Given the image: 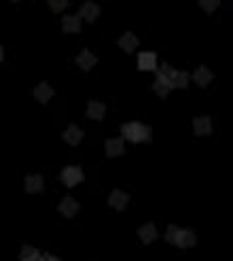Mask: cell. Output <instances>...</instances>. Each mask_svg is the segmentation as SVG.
<instances>
[{
    "mask_svg": "<svg viewBox=\"0 0 233 261\" xmlns=\"http://www.w3.org/2000/svg\"><path fill=\"white\" fill-rule=\"evenodd\" d=\"M121 138L130 143H151V128L140 121H130L121 125Z\"/></svg>",
    "mask_w": 233,
    "mask_h": 261,
    "instance_id": "obj_1",
    "label": "cell"
},
{
    "mask_svg": "<svg viewBox=\"0 0 233 261\" xmlns=\"http://www.w3.org/2000/svg\"><path fill=\"white\" fill-rule=\"evenodd\" d=\"M169 76H172V68H169V64H161V68H157V79H155V94H157L159 98H166L169 91H172V81H169Z\"/></svg>",
    "mask_w": 233,
    "mask_h": 261,
    "instance_id": "obj_2",
    "label": "cell"
},
{
    "mask_svg": "<svg viewBox=\"0 0 233 261\" xmlns=\"http://www.w3.org/2000/svg\"><path fill=\"white\" fill-rule=\"evenodd\" d=\"M60 179H62V183H64L66 187H76L79 183H83L85 174H83V170H81L79 166H66V168L62 170Z\"/></svg>",
    "mask_w": 233,
    "mask_h": 261,
    "instance_id": "obj_3",
    "label": "cell"
},
{
    "mask_svg": "<svg viewBox=\"0 0 233 261\" xmlns=\"http://www.w3.org/2000/svg\"><path fill=\"white\" fill-rule=\"evenodd\" d=\"M138 68L148 73V70H155L157 73V55L153 51H142L138 55Z\"/></svg>",
    "mask_w": 233,
    "mask_h": 261,
    "instance_id": "obj_4",
    "label": "cell"
},
{
    "mask_svg": "<svg viewBox=\"0 0 233 261\" xmlns=\"http://www.w3.org/2000/svg\"><path fill=\"white\" fill-rule=\"evenodd\" d=\"M79 17L85 19V22L94 24L98 17H100V6L94 4V2H83L81 4V11H79Z\"/></svg>",
    "mask_w": 233,
    "mask_h": 261,
    "instance_id": "obj_5",
    "label": "cell"
},
{
    "mask_svg": "<svg viewBox=\"0 0 233 261\" xmlns=\"http://www.w3.org/2000/svg\"><path fill=\"white\" fill-rule=\"evenodd\" d=\"M96 64H98V58L89 51V49H83V51L76 55V66H79L81 70H85V73H87V70H91Z\"/></svg>",
    "mask_w": 233,
    "mask_h": 261,
    "instance_id": "obj_6",
    "label": "cell"
},
{
    "mask_svg": "<svg viewBox=\"0 0 233 261\" xmlns=\"http://www.w3.org/2000/svg\"><path fill=\"white\" fill-rule=\"evenodd\" d=\"M104 149L108 157H119V155L125 153V147H123V138H108L104 143Z\"/></svg>",
    "mask_w": 233,
    "mask_h": 261,
    "instance_id": "obj_7",
    "label": "cell"
},
{
    "mask_svg": "<svg viewBox=\"0 0 233 261\" xmlns=\"http://www.w3.org/2000/svg\"><path fill=\"white\" fill-rule=\"evenodd\" d=\"M104 112H106V107L102 102H98V100H91L87 104V112H85V117L91 119V121H102L104 119Z\"/></svg>",
    "mask_w": 233,
    "mask_h": 261,
    "instance_id": "obj_8",
    "label": "cell"
},
{
    "mask_svg": "<svg viewBox=\"0 0 233 261\" xmlns=\"http://www.w3.org/2000/svg\"><path fill=\"white\" fill-rule=\"evenodd\" d=\"M62 30L66 32V34H79L81 32V17L79 15L62 17Z\"/></svg>",
    "mask_w": 233,
    "mask_h": 261,
    "instance_id": "obj_9",
    "label": "cell"
},
{
    "mask_svg": "<svg viewBox=\"0 0 233 261\" xmlns=\"http://www.w3.org/2000/svg\"><path fill=\"white\" fill-rule=\"evenodd\" d=\"M193 130L197 136H208V134H212V119L210 117H195L193 119Z\"/></svg>",
    "mask_w": 233,
    "mask_h": 261,
    "instance_id": "obj_10",
    "label": "cell"
},
{
    "mask_svg": "<svg viewBox=\"0 0 233 261\" xmlns=\"http://www.w3.org/2000/svg\"><path fill=\"white\" fill-rule=\"evenodd\" d=\"M53 94H55V91H53V87L49 85V83H38V85L34 87V98H36L40 104H47L53 98Z\"/></svg>",
    "mask_w": 233,
    "mask_h": 261,
    "instance_id": "obj_11",
    "label": "cell"
},
{
    "mask_svg": "<svg viewBox=\"0 0 233 261\" xmlns=\"http://www.w3.org/2000/svg\"><path fill=\"white\" fill-rule=\"evenodd\" d=\"M26 193H40L45 189V181H42L40 174H32V176H26Z\"/></svg>",
    "mask_w": 233,
    "mask_h": 261,
    "instance_id": "obj_12",
    "label": "cell"
},
{
    "mask_svg": "<svg viewBox=\"0 0 233 261\" xmlns=\"http://www.w3.org/2000/svg\"><path fill=\"white\" fill-rule=\"evenodd\" d=\"M193 81H195V85H200V87H208L212 83V70L208 66H200L193 73Z\"/></svg>",
    "mask_w": 233,
    "mask_h": 261,
    "instance_id": "obj_13",
    "label": "cell"
},
{
    "mask_svg": "<svg viewBox=\"0 0 233 261\" xmlns=\"http://www.w3.org/2000/svg\"><path fill=\"white\" fill-rule=\"evenodd\" d=\"M127 202H130V195H127L125 191H121V189H115V191L110 193V197H108V204L115 210H123L127 206Z\"/></svg>",
    "mask_w": 233,
    "mask_h": 261,
    "instance_id": "obj_14",
    "label": "cell"
},
{
    "mask_svg": "<svg viewBox=\"0 0 233 261\" xmlns=\"http://www.w3.org/2000/svg\"><path fill=\"white\" fill-rule=\"evenodd\" d=\"M195 242H197V238H195L193 231H191V229H180L174 244H178L180 249H191V246H195Z\"/></svg>",
    "mask_w": 233,
    "mask_h": 261,
    "instance_id": "obj_15",
    "label": "cell"
},
{
    "mask_svg": "<svg viewBox=\"0 0 233 261\" xmlns=\"http://www.w3.org/2000/svg\"><path fill=\"white\" fill-rule=\"evenodd\" d=\"M169 81H172L174 89H187L189 87V73L187 70H172Z\"/></svg>",
    "mask_w": 233,
    "mask_h": 261,
    "instance_id": "obj_16",
    "label": "cell"
},
{
    "mask_svg": "<svg viewBox=\"0 0 233 261\" xmlns=\"http://www.w3.org/2000/svg\"><path fill=\"white\" fill-rule=\"evenodd\" d=\"M76 210H79V204H76L74 197H64V200L60 202V213L64 217H74L76 215Z\"/></svg>",
    "mask_w": 233,
    "mask_h": 261,
    "instance_id": "obj_17",
    "label": "cell"
},
{
    "mask_svg": "<svg viewBox=\"0 0 233 261\" xmlns=\"http://www.w3.org/2000/svg\"><path fill=\"white\" fill-rule=\"evenodd\" d=\"M138 236H140V240H142L144 244H151L155 238H157V227H155L153 223H144L142 227L138 229Z\"/></svg>",
    "mask_w": 233,
    "mask_h": 261,
    "instance_id": "obj_18",
    "label": "cell"
},
{
    "mask_svg": "<svg viewBox=\"0 0 233 261\" xmlns=\"http://www.w3.org/2000/svg\"><path fill=\"white\" fill-rule=\"evenodd\" d=\"M64 140H66L68 145H72V147H76L83 140V130L81 128H76V125H70V128L64 132Z\"/></svg>",
    "mask_w": 233,
    "mask_h": 261,
    "instance_id": "obj_19",
    "label": "cell"
},
{
    "mask_svg": "<svg viewBox=\"0 0 233 261\" xmlns=\"http://www.w3.org/2000/svg\"><path fill=\"white\" fill-rule=\"evenodd\" d=\"M119 47L123 49V51H127V53H132L133 49L138 47V38L133 37L132 32H127V34H123L121 38H119Z\"/></svg>",
    "mask_w": 233,
    "mask_h": 261,
    "instance_id": "obj_20",
    "label": "cell"
},
{
    "mask_svg": "<svg viewBox=\"0 0 233 261\" xmlns=\"http://www.w3.org/2000/svg\"><path fill=\"white\" fill-rule=\"evenodd\" d=\"M21 261H42V255L34 249V246H24L21 249V255H19Z\"/></svg>",
    "mask_w": 233,
    "mask_h": 261,
    "instance_id": "obj_21",
    "label": "cell"
},
{
    "mask_svg": "<svg viewBox=\"0 0 233 261\" xmlns=\"http://www.w3.org/2000/svg\"><path fill=\"white\" fill-rule=\"evenodd\" d=\"M200 2V6L206 13H212V11H216L218 9V4H221V0H197Z\"/></svg>",
    "mask_w": 233,
    "mask_h": 261,
    "instance_id": "obj_22",
    "label": "cell"
},
{
    "mask_svg": "<svg viewBox=\"0 0 233 261\" xmlns=\"http://www.w3.org/2000/svg\"><path fill=\"white\" fill-rule=\"evenodd\" d=\"M47 2H49V9H51L53 13H60L68 6V0H47Z\"/></svg>",
    "mask_w": 233,
    "mask_h": 261,
    "instance_id": "obj_23",
    "label": "cell"
},
{
    "mask_svg": "<svg viewBox=\"0 0 233 261\" xmlns=\"http://www.w3.org/2000/svg\"><path fill=\"white\" fill-rule=\"evenodd\" d=\"M178 227H176V225H169V227H167V231H166V240H167V242H176V236H178Z\"/></svg>",
    "mask_w": 233,
    "mask_h": 261,
    "instance_id": "obj_24",
    "label": "cell"
},
{
    "mask_svg": "<svg viewBox=\"0 0 233 261\" xmlns=\"http://www.w3.org/2000/svg\"><path fill=\"white\" fill-rule=\"evenodd\" d=\"M42 261H60V259L53 257V255H42Z\"/></svg>",
    "mask_w": 233,
    "mask_h": 261,
    "instance_id": "obj_25",
    "label": "cell"
},
{
    "mask_svg": "<svg viewBox=\"0 0 233 261\" xmlns=\"http://www.w3.org/2000/svg\"><path fill=\"white\" fill-rule=\"evenodd\" d=\"M11 2H17V0H11Z\"/></svg>",
    "mask_w": 233,
    "mask_h": 261,
    "instance_id": "obj_26",
    "label": "cell"
}]
</instances>
